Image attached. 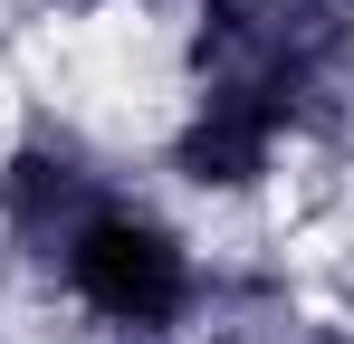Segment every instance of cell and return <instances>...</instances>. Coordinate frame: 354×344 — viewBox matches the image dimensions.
<instances>
[{"label": "cell", "instance_id": "1", "mask_svg": "<svg viewBox=\"0 0 354 344\" xmlns=\"http://www.w3.org/2000/svg\"><path fill=\"white\" fill-rule=\"evenodd\" d=\"M221 249L211 229L153 182H106V201L58 239L39 268V296L58 306L77 344H201L211 335Z\"/></svg>", "mask_w": 354, "mask_h": 344}, {"label": "cell", "instance_id": "3", "mask_svg": "<svg viewBox=\"0 0 354 344\" xmlns=\"http://www.w3.org/2000/svg\"><path fill=\"white\" fill-rule=\"evenodd\" d=\"M239 344H288V335H239Z\"/></svg>", "mask_w": 354, "mask_h": 344}, {"label": "cell", "instance_id": "2", "mask_svg": "<svg viewBox=\"0 0 354 344\" xmlns=\"http://www.w3.org/2000/svg\"><path fill=\"white\" fill-rule=\"evenodd\" d=\"M106 182H124V163L77 106H58V96L19 106L0 124V268L39 287L58 239L106 201Z\"/></svg>", "mask_w": 354, "mask_h": 344}]
</instances>
